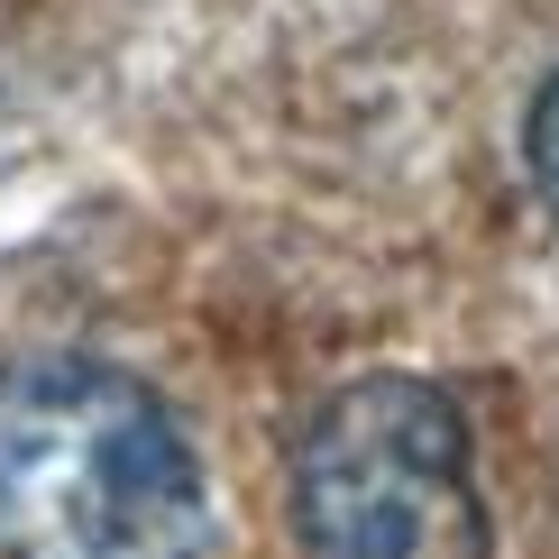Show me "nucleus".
Instances as JSON below:
<instances>
[{
	"instance_id": "nucleus-1",
	"label": "nucleus",
	"mask_w": 559,
	"mask_h": 559,
	"mask_svg": "<svg viewBox=\"0 0 559 559\" xmlns=\"http://www.w3.org/2000/svg\"><path fill=\"white\" fill-rule=\"evenodd\" d=\"M212 496L183 423L102 358L0 367V550L202 559Z\"/></svg>"
},
{
	"instance_id": "nucleus-2",
	"label": "nucleus",
	"mask_w": 559,
	"mask_h": 559,
	"mask_svg": "<svg viewBox=\"0 0 559 559\" xmlns=\"http://www.w3.org/2000/svg\"><path fill=\"white\" fill-rule=\"evenodd\" d=\"M312 559H486L468 423L431 377H358L294 440Z\"/></svg>"
},
{
	"instance_id": "nucleus-3",
	"label": "nucleus",
	"mask_w": 559,
	"mask_h": 559,
	"mask_svg": "<svg viewBox=\"0 0 559 559\" xmlns=\"http://www.w3.org/2000/svg\"><path fill=\"white\" fill-rule=\"evenodd\" d=\"M523 156H532V183H542V202L559 212V74L542 83V102H532V129H523Z\"/></svg>"
}]
</instances>
